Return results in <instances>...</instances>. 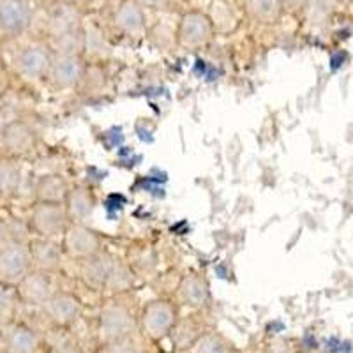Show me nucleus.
<instances>
[{
    "label": "nucleus",
    "instance_id": "nucleus-44",
    "mask_svg": "<svg viewBox=\"0 0 353 353\" xmlns=\"http://www.w3.org/2000/svg\"><path fill=\"white\" fill-rule=\"evenodd\" d=\"M0 353H4V352H2V350H0Z\"/></svg>",
    "mask_w": 353,
    "mask_h": 353
},
{
    "label": "nucleus",
    "instance_id": "nucleus-37",
    "mask_svg": "<svg viewBox=\"0 0 353 353\" xmlns=\"http://www.w3.org/2000/svg\"><path fill=\"white\" fill-rule=\"evenodd\" d=\"M194 72H196L200 78H205V80H214L212 77H214V72H216V69L210 68L207 62L198 61L196 65H194Z\"/></svg>",
    "mask_w": 353,
    "mask_h": 353
},
{
    "label": "nucleus",
    "instance_id": "nucleus-6",
    "mask_svg": "<svg viewBox=\"0 0 353 353\" xmlns=\"http://www.w3.org/2000/svg\"><path fill=\"white\" fill-rule=\"evenodd\" d=\"M138 320L128 304L112 301L101 307L97 320V334L101 343H112L134 336Z\"/></svg>",
    "mask_w": 353,
    "mask_h": 353
},
{
    "label": "nucleus",
    "instance_id": "nucleus-42",
    "mask_svg": "<svg viewBox=\"0 0 353 353\" xmlns=\"http://www.w3.org/2000/svg\"><path fill=\"white\" fill-rule=\"evenodd\" d=\"M2 48H4V44L0 43V55H2Z\"/></svg>",
    "mask_w": 353,
    "mask_h": 353
},
{
    "label": "nucleus",
    "instance_id": "nucleus-21",
    "mask_svg": "<svg viewBox=\"0 0 353 353\" xmlns=\"http://www.w3.org/2000/svg\"><path fill=\"white\" fill-rule=\"evenodd\" d=\"M64 205L71 223H85L88 217L92 216L96 198H94L92 191L85 185H74V188L69 189Z\"/></svg>",
    "mask_w": 353,
    "mask_h": 353
},
{
    "label": "nucleus",
    "instance_id": "nucleus-22",
    "mask_svg": "<svg viewBox=\"0 0 353 353\" xmlns=\"http://www.w3.org/2000/svg\"><path fill=\"white\" fill-rule=\"evenodd\" d=\"M244 11L249 20L260 25H272L281 20V0H244Z\"/></svg>",
    "mask_w": 353,
    "mask_h": 353
},
{
    "label": "nucleus",
    "instance_id": "nucleus-26",
    "mask_svg": "<svg viewBox=\"0 0 353 353\" xmlns=\"http://www.w3.org/2000/svg\"><path fill=\"white\" fill-rule=\"evenodd\" d=\"M20 307H23L17 286L0 283V325L4 327L20 318Z\"/></svg>",
    "mask_w": 353,
    "mask_h": 353
},
{
    "label": "nucleus",
    "instance_id": "nucleus-31",
    "mask_svg": "<svg viewBox=\"0 0 353 353\" xmlns=\"http://www.w3.org/2000/svg\"><path fill=\"white\" fill-rule=\"evenodd\" d=\"M99 353H141L140 346L134 341V337H125L119 341L101 343Z\"/></svg>",
    "mask_w": 353,
    "mask_h": 353
},
{
    "label": "nucleus",
    "instance_id": "nucleus-5",
    "mask_svg": "<svg viewBox=\"0 0 353 353\" xmlns=\"http://www.w3.org/2000/svg\"><path fill=\"white\" fill-rule=\"evenodd\" d=\"M39 145V132L27 119H8L0 131V156L12 159H25L36 152Z\"/></svg>",
    "mask_w": 353,
    "mask_h": 353
},
{
    "label": "nucleus",
    "instance_id": "nucleus-27",
    "mask_svg": "<svg viewBox=\"0 0 353 353\" xmlns=\"http://www.w3.org/2000/svg\"><path fill=\"white\" fill-rule=\"evenodd\" d=\"M191 353H235V348L223 334L216 332V330H207L194 343Z\"/></svg>",
    "mask_w": 353,
    "mask_h": 353
},
{
    "label": "nucleus",
    "instance_id": "nucleus-23",
    "mask_svg": "<svg viewBox=\"0 0 353 353\" xmlns=\"http://www.w3.org/2000/svg\"><path fill=\"white\" fill-rule=\"evenodd\" d=\"M201 336H203L201 325L194 320V316H189L182 318V320L179 318L172 334H170V339L176 350H191Z\"/></svg>",
    "mask_w": 353,
    "mask_h": 353
},
{
    "label": "nucleus",
    "instance_id": "nucleus-41",
    "mask_svg": "<svg viewBox=\"0 0 353 353\" xmlns=\"http://www.w3.org/2000/svg\"><path fill=\"white\" fill-rule=\"evenodd\" d=\"M6 121H8V119L4 117V112H2V108H0V131H2V128H4Z\"/></svg>",
    "mask_w": 353,
    "mask_h": 353
},
{
    "label": "nucleus",
    "instance_id": "nucleus-38",
    "mask_svg": "<svg viewBox=\"0 0 353 353\" xmlns=\"http://www.w3.org/2000/svg\"><path fill=\"white\" fill-rule=\"evenodd\" d=\"M137 137L140 138L143 143H152L154 141V131L149 128H141V124L137 125Z\"/></svg>",
    "mask_w": 353,
    "mask_h": 353
},
{
    "label": "nucleus",
    "instance_id": "nucleus-2",
    "mask_svg": "<svg viewBox=\"0 0 353 353\" xmlns=\"http://www.w3.org/2000/svg\"><path fill=\"white\" fill-rule=\"evenodd\" d=\"M85 23V9L74 4L44 0L37 6L36 21L32 34L44 37L46 41L81 28Z\"/></svg>",
    "mask_w": 353,
    "mask_h": 353
},
{
    "label": "nucleus",
    "instance_id": "nucleus-4",
    "mask_svg": "<svg viewBox=\"0 0 353 353\" xmlns=\"http://www.w3.org/2000/svg\"><path fill=\"white\" fill-rule=\"evenodd\" d=\"M25 219L32 237L55 239V241H61L68 226L71 225L65 205L50 203V201H32Z\"/></svg>",
    "mask_w": 353,
    "mask_h": 353
},
{
    "label": "nucleus",
    "instance_id": "nucleus-1",
    "mask_svg": "<svg viewBox=\"0 0 353 353\" xmlns=\"http://www.w3.org/2000/svg\"><path fill=\"white\" fill-rule=\"evenodd\" d=\"M4 46L11 48L6 65L11 71L12 78H18L23 83L30 85L46 80L53 61V50L44 37L28 34Z\"/></svg>",
    "mask_w": 353,
    "mask_h": 353
},
{
    "label": "nucleus",
    "instance_id": "nucleus-29",
    "mask_svg": "<svg viewBox=\"0 0 353 353\" xmlns=\"http://www.w3.org/2000/svg\"><path fill=\"white\" fill-rule=\"evenodd\" d=\"M131 285H132V276H131V270L128 269V265L121 263L119 260L113 261L112 272H110L108 279H106L105 288L113 293H119V292H125V290H129L131 288Z\"/></svg>",
    "mask_w": 353,
    "mask_h": 353
},
{
    "label": "nucleus",
    "instance_id": "nucleus-36",
    "mask_svg": "<svg viewBox=\"0 0 353 353\" xmlns=\"http://www.w3.org/2000/svg\"><path fill=\"white\" fill-rule=\"evenodd\" d=\"M307 2L309 0H281L283 9H285V12H290V14H299V12H304Z\"/></svg>",
    "mask_w": 353,
    "mask_h": 353
},
{
    "label": "nucleus",
    "instance_id": "nucleus-7",
    "mask_svg": "<svg viewBox=\"0 0 353 353\" xmlns=\"http://www.w3.org/2000/svg\"><path fill=\"white\" fill-rule=\"evenodd\" d=\"M216 36V28L207 11L185 9L175 28V43L184 50H200Z\"/></svg>",
    "mask_w": 353,
    "mask_h": 353
},
{
    "label": "nucleus",
    "instance_id": "nucleus-19",
    "mask_svg": "<svg viewBox=\"0 0 353 353\" xmlns=\"http://www.w3.org/2000/svg\"><path fill=\"white\" fill-rule=\"evenodd\" d=\"M176 295H179L181 304L185 305V307L203 309L210 301L209 283L200 274L189 272L181 279Z\"/></svg>",
    "mask_w": 353,
    "mask_h": 353
},
{
    "label": "nucleus",
    "instance_id": "nucleus-15",
    "mask_svg": "<svg viewBox=\"0 0 353 353\" xmlns=\"http://www.w3.org/2000/svg\"><path fill=\"white\" fill-rule=\"evenodd\" d=\"M112 25L125 37H141L147 32V9L138 0H119L113 11Z\"/></svg>",
    "mask_w": 353,
    "mask_h": 353
},
{
    "label": "nucleus",
    "instance_id": "nucleus-18",
    "mask_svg": "<svg viewBox=\"0 0 353 353\" xmlns=\"http://www.w3.org/2000/svg\"><path fill=\"white\" fill-rule=\"evenodd\" d=\"M25 185V173L20 159L0 156V205L17 200Z\"/></svg>",
    "mask_w": 353,
    "mask_h": 353
},
{
    "label": "nucleus",
    "instance_id": "nucleus-45",
    "mask_svg": "<svg viewBox=\"0 0 353 353\" xmlns=\"http://www.w3.org/2000/svg\"><path fill=\"white\" fill-rule=\"evenodd\" d=\"M117 2H119V0H117Z\"/></svg>",
    "mask_w": 353,
    "mask_h": 353
},
{
    "label": "nucleus",
    "instance_id": "nucleus-20",
    "mask_svg": "<svg viewBox=\"0 0 353 353\" xmlns=\"http://www.w3.org/2000/svg\"><path fill=\"white\" fill-rule=\"evenodd\" d=\"M113 261L115 260L103 251L94 256L80 260V277L83 279V283L92 288H105L106 279L112 272Z\"/></svg>",
    "mask_w": 353,
    "mask_h": 353
},
{
    "label": "nucleus",
    "instance_id": "nucleus-25",
    "mask_svg": "<svg viewBox=\"0 0 353 353\" xmlns=\"http://www.w3.org/2000/svg\"><path fill=\"white\" fill-rule=\"evenodd\" d=\"M53 50V55H85V30L83 27L71 30L68 34L48 41Z\"/></svg>",
    "mask_w": 353,
    "mask_h": 353
},
{
    "label": "nucleus",
    "instance_id": "nucleus-12",
    "mask_svg": "<svg viewBox=\"0 0 353 353\" xmlns=\"http://www.w3.org/2000/svg\"><path fill=\"white\" fill-rule=\"evenodd\" d=\"M87 71L83 57L77 55H53L52 65L46 74V83L55 90H72L81 85Z\"/></svg>",
    "mask_w": 353,
    "mask_h": 353
},
{
    "label": "nucleus",
    "instance_id": "nucleus-40",
    "mask_svg": "<svg viewBox=\"0 0 353 353\" xmlns=\"http://www.w3.org/2000/svg\"><path fill=\"white\" fill-rule=\"evenodd\" d=\"M57 2H65V4H74V6H80V8H83L87 0H57Z\"/></svg>",
    "mask_w": 353,
    "mask_h": 353
},
{
    "label": "nucleus",
    "instance_id": "nucleus-34",
    "mask_svg": "<svg viewBox=\"0 0 353 353\" xmlns=\"http://www.w3.org/2000/svg\"><path fill=\"white\" fill-rule=\"evenodd\" d=\"M103 143H105L106 150L121 149L124 145V131H122L121 125H113L108 131L103 132Z\"/></svg>",
    "mask_w": 353,
    "mask_h": 353
},
{
    "label": "nucleus",
    "instance_id": "nucleus-24",
    "mask_svg": "<svg viewBox=\"0 0 353 353\" xmlns=\"http://www.w3.org/2000/svg\"><path fill=\"white\" fill-rule=\"evenodd\" d=\"M207 14L212 21L216 32H232L239 23L237 11L230 4V0H212Z\"/></svg>",
    "mask_w": 353,
    "mask_h": 353
},
{
    "label": "nucleus",
    "instance_id": "nucleus-13",
    "mask_svg": "<svg viewBox=\"0 0 353 353\" xmlns=\"http://www.w3.org/2000/svg\"><path fill=\"white\" fill-rule=\"evenodd\" d=\"M55 274L43 272V270L32 269L17 286L20 301L23 307L28 309H41L53 293L57 292L55 281H53Z\"/></svg>",
    "mask_w": 353,
    "mask_h": 353
},
{
    "label": "nucleus",
    "instance_id": "nucleus-11",
    "mask_svg": "<svg viewBox=\"0 0 353 353\" xmlns=\"http://www.w3.org/2000/svg\"><path fill=\"white\" fill-rule=\"evenodd\" d=\"M32 269L28 242H9L0 248V283L18 286Z\"/></svg>",
    "mask_w": 353,
    "mask_h": 353
},
{
    "label": "nucleus",
    "instance_id": "nucleus-10",
    "mask_svg": "<svg viewBox=\"0 0 353 353\" xmlns=\"http://www.w3.org/2000/svg\"><path fill=\"white\" fill-rule=\"evenodd\" d=\"M0 350L4 353H44V337L32 323L17 318L2 327Z\"/></svg>",
    "mask_w": 353,
    "mask_h": 353
},
{
    "label": "nucleus",
    "instance_id": "nucleus-14",
    "mask_svg": "<svg viewBox=\"0 0 353 353\" xmlns=\"http://www.w3.org/2000/svg\"><path fill=\"white\" fill-rule=\"evenodd\" d=\"M62 248L68 258L85 260L101 253V239L85 223H71L61 239Z\"/></svg>",
    "mask_w": 353,
    "mask_h": 353
},
{
    "label": "nucleus",
    "instance_id": "nucleus-16",
    "mask_svg": "<svg viewBox=\"0 0 353 353\" xmlns=\"http://www.w3.org/2000/svg\"><path fill=\"white\" fill-rule=\"evenodd\" d=\"M28 249H30L32 267L36 270H43L48 274H57L61 270L65 258L61 241L32 237L28 241Z\"/></svg>",
    "mask_w": 353,
    "mask_h": 353
},
{
    "label": "nucleus",
    "instance_id": "nucleus-3",
    "mask_svg": "<svg viewBox=\"0 0 353 353\" xmlns=\"http://www.w3.org/2000/svg\"><path fill=\"white\" fill-rule=\"evenodd\" d=\"M36 12L34 0H0V43L8 44L32 34Z\"/></svg>",
    "mask_w": 353,
    "mask_h": 353
},
{
    "label": "nucleus",
    "instance_id": "nucleus-17",
    "mask_svg": "<svg viewBox=\"0 0 353 353\" xmlns=\"http://www.w3.org/2000/svg\"><path fill=\"white\" fill-rule=\"evenodd\" d=\"M69 182L65 176L57 172H46L34 176L30 184L32 201H50V203H64L69 194Z\"/></svg>",
    "mask_w": 353,
    "mask_h": 353
},
{
    "label": "nucleus",
    "instance_id": "nucleus-43",
    "mask_svg": "<svg viewBox=\"0 0 353 353\" xmlns=\"http://www.w3.org/2000/svg\"><path fill=\"white\" fill-rule=\"evenodd\" d=\"M0 337H2V325H0Z\"/></svg>",
    "mask_w": 353,
    "mask_h": 353
},
{
    "label": "nucleus",
    "instance_id": "nucleus-39",
    "mask_svg": "<svg viewBox=\"0 0 353 353\" xmlns=\"http://www.w3.org/2000/svg\"><path fill=\"white\" fill-rule=\"evenodd\" d=\"M345 62H346V53L345 52L336 53V55H332V59H330V69H332V71H337V69H341L343 65H345Z\"/></svg>",
    "mask_w": 353,
    "mask_h": 353
},
{
    "label": "nucleus",
    "instance_id": "nucleus-30",
    "mask_svg": "<svg viewBox=\"0 0 353 353\" xmlns=\"http://www.w3.org/2000/svg\"><path fill=\"white\" fill-rule=\"evenodd\" d=\"M336 0H309L304 9V14L309 23L320 25L329 20L330 12L334 11Z\"/></svg>",
    "mask_w": 353,
    "mask_h": 353
},
{
    "label": "nucleus",
    "instance_id": "nucleus-32",
    "mask_svg": "<svg viewBox=\"0 0 353 353\" xmlns=\"http://www.w3.org/2000/svg\"><path fill=\"white\" fill-rule=\"evenodd\" d=\"M125 205H128V198L124 196V194L121 193H112L106 196L105 203H103V207H105V212H106V217H108L110 221L117 219V216L122 212V209H124Z\"/></svg>",
    "mask_w": 353,
    "mask_h": 353
},
{
    "label": "nucleus",
    "instance_id": "nucleus-28",
    "mask_svg": "<svg viewBox=\"0 0 353 353\" xmlns=\"http://www.w3.org/2000/svg\"><path fill=\"white\" fill-rule=\"evenodd\" d=\"M44 353H85V350L72 336L55 330V336L44 341Z\"/></svg>",
    "mask_w": 353,
    "mask_h": 353
},
{
    "label": "nucleus",
    "instance_id": "nucleus-8",
    "mask_svg": "<svg viewBox=\"0 0 353 353\" xmlns=\"http://www.w3.org/2000/svg\"><path fill=\"white\" fill-rule=\"evenodd\" d=\"M176 321H179L176 305L166 299H157V301H150L141 309L138 327L143 337L150 341H161L165 337H170Z\"/></svg>",
    "mask_w": 353,
    "mask_h": 353
},
{
    "label": "nucleus",
    "instance_id": "nucleus-9",
    "mask_svg": "<svg viewBox=\"0 0 353 353\" xmlns=\"http://www.w3.org/2000/svg\"><path fill=\"white\" fill-rule=\"evenodd\" d=\"M41 318L53 330H65L72 327L83 314V304L72 292L57 290L48 302L41 309H37Z\"/></svg>",
    "mask_w": 353,
    "mask_h": 353
},
{
    "label": "nucleus",
    "instance_id": "nucleus-35",
    "mask_svg": "<svg viewBox=\"0 0 353 353\" xmlns=\"http://www.w3.org/2000/svg\"><path fill=\"white\" fill-rule=\"evenodd\" d=\"M11 71L8 69L6 62L2 61V57H0V103L4 101V97L9 94V88H11Z\"/></svg>",
    "mask_w": 353,
    "mask_h": 353
},
{
    "label": "nucleus",
    "instance_id": "nucleus-33",
    "mask_svg": "<svg viewBox=\"0 0 353 353\" xmlns=\"http://www.w3.org/2000/svg\"><path fill=\"white\" fill-rule=\"evenodd\" d=\"M145 9H154V11L173 12L184 6L185 0H138Z\"/></svg>",
    "mask_w": 353,
    "mask_h": 353
}]
</instances>
